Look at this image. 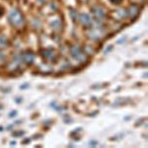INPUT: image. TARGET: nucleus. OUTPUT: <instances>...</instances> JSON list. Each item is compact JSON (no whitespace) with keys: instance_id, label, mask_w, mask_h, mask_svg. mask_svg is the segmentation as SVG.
I'll list each match as a JSON object with an SVG mask.
<instances>
[{"instance_id":"nucleus-3","label":"nucleus","mask_w":148,"mask_h":148,"mask_svg":"<svg viewBox=\"0 0 148 148\" xmlns=\"http://www.w3.org/2000/svg\"><path fill=\"white\" fill-rule=\"evenodd\" d=\"M72 56L75 57V58H77V59H81L83 57L82 52H80L77 49H73V51H72Z\"/></svg>"},{"instance_id":"nucleus-1","label":"nucleus","mask_w":148,"mask_h":148,"mask_svg":"<svg viewBox=\"0 0 148 148\" xmlns=\"http://www.w3.org/2000/svg\"><path fill=\"white\" fill-rule=\"evenodd\" d=\"M11 23L14 24L15 26H21L23 24V16L21 15V13L18 10H12L9 16Z\"/></svg>"},{"instance_id":"nucleus-4","label":"nucleus","mask_w":148,"mask_h":148,"mask_svg":"<svg viewBox=\"0 0 148 148\" xmlns=\"http://www.w3.org/2000/svg\"><path fill=\"white\" fill-rule=\"evenodd\" d=\"M112 2H113V3H119V2L121 1V0H111Z\"/></svg>"},{"instance_id":"nucleus-2","label":"nucleus","mask_w":148,"mask_h":148,"mask_svg":"<svg viewBox=\"0 0 148 148\" xmlns=\"http://www.w3.org/2000/svg\"><path fill=\"white\" fill-rule=\"evenodd\" d=\"M80 22L82 23L83 25H89V24L91 23V18H90V16L87 15V14H81Z\"/></svg>"}]
</instances>
